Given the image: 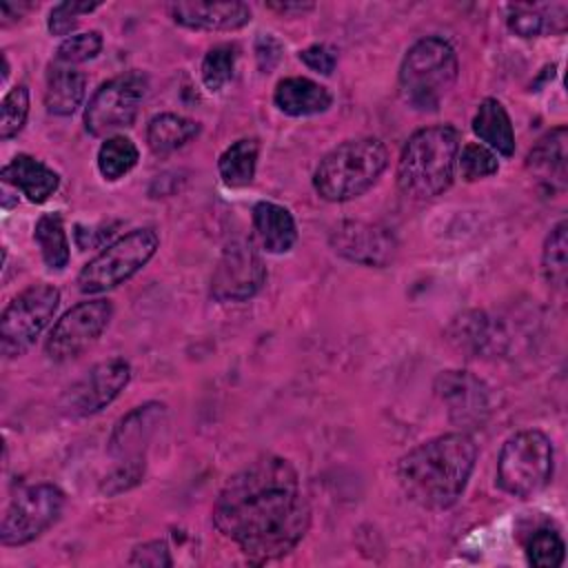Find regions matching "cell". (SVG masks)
Here are the masks:
<instances>
[{
    "mask_svg": "<svg viewBox=\"0 0 568 568\" xmlns=\"http://www.w3.org/2000/svg\"><path fill=\"white\" fill-rule=\"evenodd\" d=\"M213 524L255 564L288 555L311 526L293 464L280 455L248 462L220 490Z\"/></svg>",
    "mask_w": 568,
    "mask_h": 568,
    "instance_id": "obj_1",
    "label": "cell"
},
{
    "mask_svg": "<svg viewBox=\"0 0 568 568\" xmlns=\"http://www.w3.org/2000/svg\"><path fill=\"white\" fill-rule=\"evenodd\" d=\"M477 446L468 433H446L408 450L397 464L404 495L422 508H450L475 468Z\"/></svg>",
    "mask_w": 568,
    "mask_h": 568,
    "instance_id": "obj_2",
    "label": "cell"
},
{
    "mask_svg": "<svg viewBox=\"0 0 568 568\" xmlns=\"http://www.w3.org/2000/svg\"><path fill=\"white\" fill-rule=\"evenodd\" d=\"M459 133L450 124L415 131L397 162V186L404 195L428 200L444 193L455 178Z\"/></svg>",
    "mask_w": 568,
    "mask_h": 568,
    "instance_id": "obj_3",
    "label": "cell"
},
{
    "mask_svg": "<svg viewBox=\"0 0 568 568\" xmlns=\"http://www.w3.org/2000/svg\"><path fill=\"white\" fill-rule=\"evenodd\" d=\"M388 149L377 138H353L331 149L313 173V186L326 202H346L366 193L384 173Z\"/></svg>",
    "mask_w": 568,
    "mask_h": 568,
    "instance_id": "obj_4",
    "label": "cell"
},
{
    "mask_svg": "<svg viewBox=\"0 0 568 568\" xmlns=\"http://www.w3.org/2000/svg\"><path fill=\"white\" fill-rule=\"evenodd\" d=\"M457 53L444 38L417 40L404 55L397 75L399 98L415 111H435L457 80Z\"/></svg>",
    "mask_w": 568,
    "mask_h": 568,
    "instance_id": "obj_5",
    "label": "cell"
},
{
    "mask_svg": "<svg viewBox=\"0 0 568 568\" xmlns=\"http://www.w3.org/2000/svg\"><path fill=\"white\" fill-rule=\"evenodd\" d=\"M555 448L546 433L537 428L508 437L497 459V484L504 493L528 499L541 493L552 479Z\"/></svg>",
    "mask_w": 568,
    "mask_h": 568,
    "instance_id": "obj_6",
    "label": "cell"
},
{
    "mask_svg": "<svg viewBox=\"0 0 568 568\" xmlns=\"http://www.w3.org/2000/svg\"><path fill=\"white\" fill-rule=\"evenodd\" d=\"M158 246L160 237L149 226L124 233L84 264L78 275V288L87 295H95L124 284L155 255Z\"/></svg>",
    "mask_w": 568,
    "mask_h": 568,
    "instance_id": "obj_7",
    "label": "cell"
},
{
    "mask_svg": "<svg viewBox=\"0 0 568 568\" xmlns=\"http://www.w3.org/2000/svg\"><path fill=\"white\" fill-rule=\"evenodd\" d=\"M60 304V291L51 284H33L18 293L0 317V351L4 357H18L29 351L36 337L53 320Z\"/></svg>",
    "mask_w": 568,
    "mask_h": 568,
    "instance_id": "obj_8",
    "label": "cell"
},
{
    "mask_svg": "<svg viewBox=\"0 0 568 568\" xmlns=\"http://www.w3.org/2000/svg\"><path fill=\"white\" fill-rule=\"evenodd\" d=\"M146 91L149 78L142 71H126L102 82L84 109V129L95 138H104L131 126Z\"/></svg>",
    "mask_w": 568,
    "mask_h": 568,
    "instance_id": "obj_9",
    "label": "cell"
},
{
    "mask_svg": "<svg viewBox=\"0 0 568 568\" xmlns=\"http://www.w3.org/2000/svg\"><path fill=\"white\" fill-rule=\"evenodd\" d=\"M64 506V493L53 484H33L11 499L0 524L4 546H24L55 524Z\"/></svg>",
    "mask_w": 568,
    "mask_h": 568,
    "instance_id": "obj_10",
    "label": "cell"
},
{
    "mask_svg": "<svg viewBox=\"0 0 568 568\" xmlns=\"http://www.w3.org/2000/svg\"><path fill=\"white\" fill-rule=\"evenodd\" d=\"M113 315L109 300H87L71 306L51 328L44 351L53 362H67L89 348Z\"/></svg>",
    "mask_w": 568,
    "mask_h": 568,
    "instance_id": "obj_11",
    "label": "cell"
},
{
    "mask_svg": "<svg viewBox=\"0 0 568 568\" xmlns=\"http://www.w3.org/2000/svg\"><path fill=\"white\" fill-rule=\"evenodd\" d=\"M266 282V266L251 242L233 240L224 246L211 275L215 302H246Z\"/></svg>",
    "mask_w": 568,
    "mask_h": 568,
    "instance_id": "obj_12",
    "label": "cell"
},
{
    "mask_svg": "<svg viewBox=\"0 0 568 568\" xmlns=\"http://www.w3.org/2000/svg\"><path fill=\"white\" fill-rule=\"evenodd\" d=\"M131 366L122 357H111L89 368L60 397V410L67 417H89L109 406L129 384Z\"/></svg>",
    "mask_w": 568,
    "mask_h": 568,
    "instance_id": "obj_13",
    "label": "cell"
},
{
    "mask_svg": "<svg viewBox=\"0 0 568 568\" xmlns=\"http://www.w3.org/2000/svg\"><path fill=\"white\" fill-rule=\"evenodd\" d=\"M435 393L446 406L448 419L462 430L481 428L490 413L486 384L468 371H444L435 379Z\"/></svg>",
    "mask_w": 568,
    "mask_h": 568,
    "instance_id": "obj_14",
    "label": "cell"
},
{
    "mask_svg": "<svg viewBox=\"0 0 568 568\" xmlns=\"http://www.w3.org/2000/svg\"><path fill=\"white\" fill-rule=\"evenodd\" d=\"M328 242L331 248L344 260L375 268L390 264L397 253L395 235L388 229L371 222H339L333 229Z\"/></svg>",
    "mask_w": 568,
    "mask_h": 568,
    "instance_id": "obj_15",
    "label": "cell"
},
{
    "mask_svg": "<svg viewBox=\"0 0 568 568\" xmlns=\"http://www.w3.org/2000/svg\"><path fill=\"white\" fill-rule=\"evenodd\" d=\"M166 417V406L160 402H146L126 413L109 437V453L122 462L144 457V448Z\"/></svg>",
    "mask_w": 568,
    "mask_h": 568,
    "instance_id": "obj_16",
    "label": "cell"
},
{
    "mask_svg": "<svg viewBox=\"0 0 568 568\" xmlns=\"http://www.w3.org/2000/svg\"><path fill=\"white\" fill-rule=\"evenodd\" d=\"M166 11L173 22L195 31H235L251 22L244 2H173Z\"/></svg>",
    "mask_w": 568,
    "mask_h": 568,
    "instance_id": "obj_17",
    "label": "cell"
},
{
    "mask_svg": "<svg viewBox=\"0 0 568 568\" xmlns=\"http://www.w3.org/2000/svg\"><path fill=\"white\" fill-rule=\"evenodd\" d=\"M0 178L4 184L13 186L22 195H27L29 202H36V204L47 202L60 184V175L51 166H47L44 162L36 160L33 155H27V153H18L2 169Z\"/></svg>",
    "mask_w": 568,
    "mask_h": 568,
    "instance_id": "obj_18",
    "label": "cell"
},
{
    "mask_svg": "<svg viewBox=\"0 0 568 568\" xmlns=\"http://www.w3.org/2000/svg\"><path fill=\"white\" fill-rule=\"evenodd\" d=\"M275 106L293 118H306L328 111L333 95L331 91L311 78H284L277 82L273 93Z\"/></svg>",
    "mask_w": 568,
    "mask_h": 568,
    "instance_id": "obj_19",
    "label": "cell"
},
{
    "mask_svg": "<svg viewBox=\"0 0 568 568\" xmlns=\"http://www.w3.org/2000/svg\"><path fill=\"white\" fill-rule=\"evenodd\" d=\"M568 131L557 126L548 131L528 153L526 169L546 186L564 189L566 186V164H568Z\"/></svg>",
    "mask_w": 568,
    "mask_h": 568,
    "instance_id": "obj_20",
    "label": "cell"
},
{
    "mask_svg": "<svg viewBox=\"0 0 568 568\" xmlns=\"http://www.w3.org/2000/svg\"><path fill=\"white\" fill-rule=\"evenodd\" d=\"M251 220L255 237L266 253H286L297 242V226L291 211L275 202H257L253 206Z\"/></svg>",
    "mask_w": 568,
    "mask_h": 568,
    "instance_id": "obj_21",
    "label": "cell"
},
{
    "mask_svg": "<svg viewBox=\"0 0 568 568\" xmlns=\"http://www.w3.org/2000/svg\"><path fill=\"white\" fill-rule=\"evenodd\" d=\"M473 133L493 153L510 158L515 153V131L506 106L497 98H486L479 102L473 115Z\"/></svg>",
    "mask_w": 568,
    "mask_h": 568,
    "instance_id": "obj_22",
    "label": "cell"
},
{
    "mask_svg": "<svg viewBox=\"0 0 568 568\" xmlns=\"http://www.w3.org/2000/svg\"><path fill=\"white\" fill-rule=\"evenodd\" d=\"M87 78L82 71L53 62L47 73L44 106L51 115H71L84 100Z\"/></svg>",
    "mask_w": 568,
    "mask_h": 568,
    "instance_id": "obj_23",
    "label": "cell"
},
{
    "mask_svg": "<svg viewBox=\"0 0 568 568\" xmlns=\"http://www.w3.org/2000/svg\"><path fill=\"white\" fill-rule=\"evenodd\" d=\"M200 133V124L178 113H158L146 124V142L155 155H166L191 142Z\"/></svg>",
    "mask_w": 568,
    "mask_h": 568,
    "instance_id": "obj_24",
    "label": "cell"
},
{
    "mask_svg": "<svg viewBox=\"0 0 568 568\" xmlns=\"http://www.w3.org/2000/svg\"><path fill=\"white\" fill-rule=\"evenodd\" d=\"M260 155V142L255 138H242L224 149L217 160L220 178L231 189H242L253 182Z\"/></svg>",
    "mask_w": 568,
    "mask_h": 568,
    "instance_id": "obj_25",
    "label": "cell"
},
{
    "mask_svg": "<svg viewBox=\"0 0 568 568\" xmlns=\"http://www.w3.org/2000/svg\"><path fill=\"white\" fill-rule=\"evenodd\" d=\"M33 240L40 246L42 260L49 268H64L69 262V240L60 213H44L33 226Z\"/></svg>",
    "mask_w": 568,
    "mask_h": 568,
    "instance_id": "obj_26",
    "label": "cell"
},
{
    "mask_svg": "<svg viewBox=\"0 0 568 568\" xmlns=\"http://www.w3.org/2000/svg\"><path fill=\"white\" fill-rule=\"evenodd\" d=\"M140 160V151L126 135H111L102 142L98 151V169L104 180H120L124 178Z\"/></svg>",
    "mask_w": 568,
    "mask_h": 568,
    "instance_id": "obj_27",
    "label": "cell"
},
{
    "mask_svg": "<svg viewBox=\"0 0 568 568\" xmlns=\"http://www.w3.org/2000/svg\"><path fill=\"white\" fill-rule=\"evenodd\" d=\"M541 271L550 286H555V288L566 286V275H568V224H566V220L557 222L544 242Z\"/></svg>",
    "mask_w": 568,
    "mask_h": 568,
    "instance_id": "obj_28",
    "label": "cell"
},
{
    "mask_svg": "<svg viewBox=\"0 0 568 568\" xmlns=\"http://www.w3.org/2000/svg\"><path fill=\"white\" fill-rule=\"evenodd\" d=\"M235 47L233 44H217L209 49V53L202 60V82L209 91H220L231 78L235 69Z\"/></svg>",
    "mask_w": 568,
    "mask_h": 568,
    "instance_id": "obj_29",
    "label": "cell"
},
{
    "mask_svg": "<svg viewBox=\"0 0 568 568\" xmlns=\"http://www.w3.org/2000/svg\"><path fill=\"white\" fill-rule=\"evenodd\" d=\"M457 169H459V175L468 182L495 175L499 171L497 153H493L488 146L479 142H468L464 144L462 153H457Z\"/></svg>",
    "mask_w": 568,
    "mask_h": 568,
    "instance_id": "obj_30",
    "label": "cell"
},
{
    "mask_svg": "<svg viewBox=\"0 0 568 568\" xmlns=\"http://www.w3.org/2000/svg\"><path fill=\"white\" fill-rule=\"evenodd\" d=\"M526 555H528L530 566L557 568L564 564L566 546L557 532H552L550 528H541L530 537V541L526 546Z\"/></svg>",
    "mask_w": 568,
    "mask_h": 568,
    "instance_id": "obj_31",
    "label": "cell"
},
{
    "mask_svg": "<svg viewBox=\"0 0 568 568\" xmlns=\"http://www.w3.org/2000/svg\"><path fill=\"white\" fill-rule=\"evenodd\" d=\"M29 115V91L24 84L13 87L0 104V138L11 140L18 135Z\"/></svg>",
    "mask_w": 568,
    "mask_h": 568,
    "instance_id": "obj_32",
    "label": "cell"
},
{
    "mask_svg": "<svg viewBox=\"0 0 568 568\" xmlns=\"http://www.w3.org/2000/svg\"><path fill=\"white\" fill-rule=\"evenodd\" d=\"M102 49V33L100 31H84L69 36L55 51V62L60 64H80L95 58Z\"/></svg>",
    "mask_w": 568,
    "mask_h": 568,
    "instance_id": "obj_33",
    "label": "cell"
},
{
    "mask_svg": "<svg viewBox=\"0 0 568 568\" xmlns=\"http://www.w3.org/2000/svg\"><path fill=\"white\" fill-rule=\"evenodd\" d=\"M144 477V457L122 459L118 466L102 479L100 490L106 495H120L133 486H138Z\"/></svg>",
    "mask_w": 568,
    "mask_h": 568,
    "instance_id": "obj_34",
    "label": "cell"
},
{
    "mask_svg": "<svg viewBox=\"0 0 568 568\" xmlns=\"http://www.w3.org/2000/svg\"><path fill=\"white\" fill-rule=\"evenodd\" d=\"M508 27L519 38H537L548 29L546 13L532 4H510L508 7Z\"/></svg>",
    "mask_w": 568,
    "mask_h": 568,
    "instance_id": "obj_35",
    "label": "cell"
},
{
    "mask_svg": "<svg viewBox=\"0 0 568 568\" xmlns=\"http://www.w3.org/2000/svg\"><path fill=\"white\" fill-rule=\"evenodd\" d=\"M98 7L100 2H80V0L60 2L49 13V31L53 36H69L78 27V18L82 13H91Z\"/></svg>",
    "mask_w": 568,
    "mask_h": 568,
    "instance_id": "obj_36",
    "label": "cell"
},
{
    "mask_svg": "<svg viewBox=\"0 0 568 568\" xmlns=\"http://www.w3.org/2000/svg\"><path fill=\"white\" fill-rule=\"evenodd\" d=\"M129 564L131 566H149V568H169V566H173V559H171L166 541L155 539V541L135 546L129 557Z\"/></svg>",
    "mask_w": 568,
    "mask_h": 568,
    "instance_id": "obj_37",
    "label": "cell"
},
{
    "mask_svg": "<svg viewBox=\"0 0 568 568\" xmlns=\"http://www.w3.org/2000/svg\"><path fill=\"white\" fill-rule=\"evenodd\" d=\"M300 60L308 69H313L317 73H324V75H331L335 64H337V53L328 44H311L308 49L300 51Z\"/></svg>",
    "mask_w": 568,
    "mask_h": 568,
    "instance_id": "obj_38",
    "label": "cell"
},
{
    "mask_svg": "<svg viewBox=\"0 0 568 568\" xmlns=\"http://www.w3.org/2000/svg\"><path fill=\"white\" fill-rule=\"evenodd\" d=\"M282 51H284V47H282V42H280L275 36H271V33L260 36V38L255 40V60H257V67H260L264 73H268V71L280 62Z\"/></svg>",
    "mask_w": 568,
    "mask_h": 568,
    "instance_id": "obj_39",
    "label": "cell"
},
{
    "mask_svg": "<svg viewBox=\"0 0 568 568\" xmlns=\"http://www.w3.org/2000/svg\"><path fill=\"white\" fill-rule=\"evenodd\" d=\"M268 9L282 13V16H304L308 11L315 9L313 2H302V0H293V2H266Z\"/></svg>",
    "mask_w": 568,
    "mask_h": 568,
    "instance_id": "obj_40",
    "label": "cell"
},
{
    "mask_svg": "<svg viewBox=\"0 0 568 568\" xmlns=\"http://www.w3.org/2000/svg\"><path fill=\"white\" fill-rule=\"evenodd\" d=\"M31 4L29 2H2L0 4V18H2V24H9L11 20H18L22 18L24 11H29Z\"/></svg>",
    "mask_w": 568,
    "mask_h": 568,
    "instance_id": "obj_41",
    "label": "cell"
}]
</instances>
